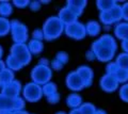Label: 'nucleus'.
Masks as SVG:
<instances>
[{"instance_id":"21","label":"nucleus","mask_w":128,"mask_h":114,"mask_svg":"<svg viewBox=\"0 0 128 114\" xmlns=\"http://www.w3.org/2000/svg\"><path fill=\"white\" fill-rule=\"evenodd\" d=\"M123 48H124V50L128 53V40H125L124 41V43H123Z\"/></svg>"},{"instance_id":"1","label":"nucleus","mask_w":128,"mask_h":114,"mask_svg":"<svg viewBox=\"0 0 128 114\" xmlns=\"http://www.w3.org/2000/svg\"><path fill=\"white\" fill-rule=\"evenodd\" d=\"M63 29L62 21L58 18H49L45 23L44 27V33H45V37L47 40H52L59 36V34L61 33Z\"/></svg>"},{"instance_id":"26","label":"nucleus","mask_w":128,"mask_h":114,"mask_svg":"<svg viewBox=\"0 0 128 114\" xmlns=\"http://www.w3.org/2000/svg\"><path fill=\"white\" fill-rule=\"evenodd\" d=\"M58 114H64V113H58Z\"/></svg>"},{"instance_id":"20","label":"nucleus","mask_w":128,"mask_h":114,"mask_svg":"<svg viewBox=\"0 0 128 114\" xmlns=\"http://www.w3.org/2000/svg\"><path fill=\"white\" fill-rule=\"evenodd\" d=\"M122 12H123V15L125 16V18H126V19H128V3L123 6Z\"/></svg>"},{"instance_id":"14","label":"nucleus","mask_w":128,"mask_h":114,"mask_svg":"<svg viewBox=\"0 0 128 114\" xmlns=\"http://www.w3.org/2000/svg\"><path fill=\"white\" fill-rule=\"evenodd\" d=\"M118 65L121 68L128 69V53H123L118 57Z\"/></svg>"},{"instance_id":"27","label":"nucleus","mask_w":128,"mask_h":114,"mask_svg":"<svg viewBox=\"0 0 128 114\" xmlns=\"http://www.w3.org/2000/svg\"><path fill=\"white\" fill-rule=\"evenodd\" d=\"M0 82H1V79H0Z\"/></svg>"},{"instance_id":"16","label":"nucleus","mask_w":128,"mask_h":114,"mask_svg":"<svg viewBox=\"0 0 128 114\" xmlns=\"http://www.w3.org/2000/svg\"><path fill=\"white\" fill-rule=\"evenodd\" d=\"M100 19L102 20V22H105V23H111V22L114 21V19H113V17L111 16L109 11L104 12V13L100 15Z\"/></svg>"},{"instance_id":"7","label":"nucleus","mask_w":128,"mask_h":114,"mask_svg":"<svg viewBox=\"0 0 128 114\" xmlns=\"http://www.w3.org/2000/svg\"><path fill=\"white\" fill-rule=\"evenodd\" d=\"M82 84L84 83H83L82 78L80 77L78 73H72L67 78V86H70V89L80 90L82 88Z\"/></svg>"},{"instance_id":"13","label":"nucleus","mask_w":128,"mask_h":114,"mask_svg":"<svg viewBox=\"0 0 128 114\" xmlns=\"http://www.w3.org/2000/svg\"><path fill=\"white\" fill-rule=\"evenodd\" d=\"M8 63H9L10 67L13 68V69H19V67L22 65L14 56H11L10 58H8Z\"/></svg>"},{"instance_id":"2","label":"nucleus","mask_w":128,"mask_h":114,"mask_svg":"<svg viewBox=\"0 0 128 114\" xmlns=\"http://www.w3.org/2000/svg\"><path fill=\"white\" fill-rule=\"evenodd\" d=\"M12 56H14L22 64H27V63H29V60H30V54L28 52L27 47L24 44H22V43L20 44L17 43L16 45L13 46V48H12Z\"/></svg>"},{"instance_id":"15","label":"nucleus","mask_w":128,"mask_h":114,"mask_svg":"<svg viewBox=\"0 0 128 114\" xmlns=\"http://www.w3.org/2000/svg\"><path fill=\"white\" fill-rule=\"evenodd\" d=\"M10 30V22L4 18H0V35H4Z\"/></svg>"},{"instance_id":"22","label":"nucleus","mask_w":128,"mask_h":114,"mask_svg":"<svg viewBox=\"0 0 128 114\" xmlns=\"http://www.w3.org/2000/svg\"><path fill=\"white\" fill-rule=\"evenodd\" d=\"M27 3H28L27 1L26 2H22H22H15V4L18 5V6H24V5H27Z\"/></svg>"},{"instance_id":"6","label":"nucleus","mask_w":128,"mask_h":114,"mask_svg":"<svg viewBox=\"0 0 128 114\" xmlns=\"http://www.w3.org/2000/svg\"><path fill=\"white\" fill-rule=\"evenodd\" d=\"M42 95V90L38 84L31 83L28 84L27 88L25 89V97L28 100H38L40 99V97Z\"/></svg>"},{"instance_id":"23","label":"nucleus","mask_w":128,"mask_h":114,"mask_svg":"<svg viewBox=\"0 0 128 114\" xmlns=\"http://www.w3.org/2000/svg\"><path fill=\"white\" fill-rule=\"evenodd\" d=\"M70 114H81V112H80V111H78V110H74V111L72 112Z\"/></svg>"},{"instance_id":"28","label":"nucleus","mask_w":128,"mask_h":114,"mask_svg":"<svg viewBox=\"0 0 128 114\" xmlns=\"http://www.w3.org/2000/svg\"><path fill=\"white\" fill-rule=\"evenodd\" d=\"M0 114H1V111H0Z\"/></svg>"},{"instance_id":"3","label":"nucleus","mask_w":128,"mask_h":114,"mask_svg":"<svg viewBox=\"0 0 128 114\" xmlns=\"http://www.w3.org/2000/svg\"><path fill=\"white\" fill-rule=\"evenodd\" d=\"M50 74L51 73L48 69L47 66L40 65L33 69V72H32V78H33V80L38 82V83H43V82H46L49 79Z\"/></svg>"},{"instance_id":"5","label":"nucleus","mask_w":128,"mask_h":114,"mask_svg":"<svg viewBox=\"0 0 128 114\" xmlns=\"http://www.w3.org/2000/svg\"><path fill=\"white\" fill-rule=\"evenodd\" d=\"M13 37L16 42H18L19 44H22V42L27 38V28L25 26L19 23L18 21L13 22Z\"/></svg>"},{"instance_id":"18","label":"nucleus","mask_w":128,"mask_h":114,"mask_svg":"<svg viewBox=\"0 0 128 114\" xmlns=\"http://www.w3.org/2000/svg\"><path fill=\"white\" fill-rule=\"evenodd\" d=\"M11 12H12V10H11L10 4H8V3H2V4L0 5V13L2 15H8V14H10Z\"/></svg>"},{"instance_id":"11","label":"nucleus","mask_w":128,"mask_h":114,"mask_svg":"<svg viewBox=\"0 0 128 114\" xmlns=\"http://www.w3.org/2000/svg\"><path fill=\"white\" fill-rule=\"evenodd\" d=\"M86 31L89 32L91 35H96L99 32V26L97 22L95 21H91L86 25Z\"/></svg>"},{"instance_id":"24","label":"nucleus","mask_w":128,"mask_h":114,"mask_svg":"<svg viewBox=\"0 0 128 114\" xmlns=\"http://www.w3.org/2000/svg\"><path fill=\"white\" fill-rule=\"evenodd\" d=\"M0 72H3V64L0 62Z\"/></svg>"},{"instance_id":"25","label":"nucleus","mask_w":128,"mask_h":114,"mask_svg":"<svg viewBox=\"0 0 128 114\" xmlns=\"http://www.w3.org/2000/svg\"><path fill=\"white\" fill-rule=\"evenodd\" d=\"M1 53H2L1 52V47H0V57H1Z\"/></svg>"},{"instance_id":"4","label":"nucleus","mask_w":128,"mask_h":114,"mask_svg":"<svg viewBox=\"0 0 128 114\" xmlns=\"http://www.w3.org/2000/svg\"><path fill=\"white\" fill-rule=\"evenodd\" d=\"M86 34V28L81 23L72 22L67 26V35L73 36L75 38H81Z\"/></svg>"},{"instance_id":"8","label":"nucleus","mask_w":128,"mask_h":114,"mask_svg":"<svg viewBox=\"0 0 128 114\" xmlns=\"http://www.w3.org/2000/svg\"><path fill=\"white\" fill-rule=\"evenodd\" d=\"M116 84H118V79L113 75L106 76L102 80V88H104L106 91H113V90L116 89V86H118Z\"/></svg>"},{"instance_id":"12","label":"nucleus","mask_w":128,"mask_h":114,"mask_svg":"<svg viewBox=\"0 0 128 114\" xmlns=\"http://www.w3.org/2000/svg\"><path fill=\"white\" fill-rule=\"evenodd\" d=\"M80 103H81V98L77 94H73L67 98V105H70V107H76V106L80 105Z\"/></svg>"},{"instance_id":"10","label":"nucleus","mask_w":128,"mask_h":114,"mask_svg":"<svg viewBox=\"0 0 128 114\" xmlns=\"http://www.w3.org/2000/svg\"><path fill=\"white\" fill-rule=\"evenodd\" d=\"M75 14L74 12L72 11L70 9H66V7H64V10L61 11V13H60V17H61V19L63 21H68V22H72L74 20V17Z\"/></svg>"},{"instance_id":"9","label":"nucleus","mask_w":128,"mask_h":114,"mask_svg":"<svg viewBox=\"0 0 128 114\" xmlns=\"http://www.w3.org/2000/svg\"><path fill=\"white\" fill-rule=\"evenodd\" d=\"M115 33L118 37L128 40V23H122V25H118L115 29Z\"/></svg>"},{"instance_id":"17","label":"nucleus","mask_w":128,"mask_h":114,"mask_svg":"<svg viewBox=\"0 0 128 114\" xmlns=\"http://www.w3.org/2000/svg\"><path fill=\"white\" fill-rule=\"evenodd\" d=\"M43 48L42 44L38 41H32L31 44H30V49L32 50V52L34 53H38L40 51H41V49Z\"/></svg>"},{"instance_id":"19","label":"nucleus","mask_w":128,"mask_h":114,"mask_svg":"<svg viewBox=\"0 0 128 114\" xmlns=\"http://www.w3.org/2000/svg\"><path fill=\"white\" fill-rule=\"evenodd\" d=\"M121 96H122L123 99H125V100L128 101V84L124 85L122 88V90H121Z\"/></svg>"}]
</instances>
